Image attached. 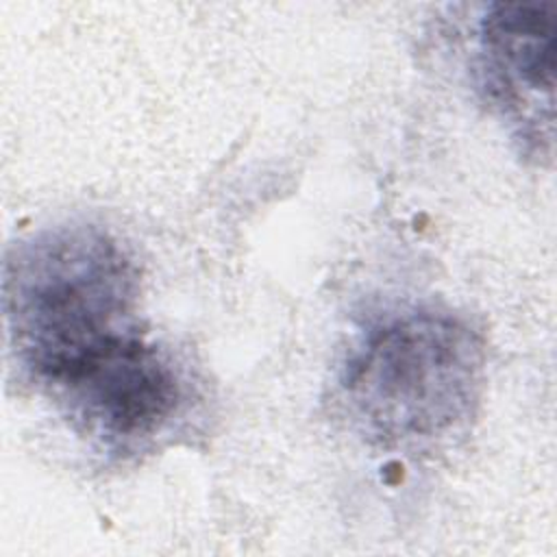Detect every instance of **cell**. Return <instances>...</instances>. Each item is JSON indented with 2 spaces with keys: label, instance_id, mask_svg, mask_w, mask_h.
Instances as JSON below:
<instances>
[{
  "label": "cell",
  "instance_id": "cell-1",
  "mask_svg": "<svg viewBox=\"0 0 557 557\" xmlns=\"http://www.w3.org/2000/svg\"><path fill=\"white\" fill-rule=\"evenodd\" d=\"M137 270L96 226H59L11 248L4 313L20 366L63 407L148 346Z\"/></svg>",
  "mask_w": 557,
  "mask_h": 557
},
{
  "label": "cell",
  "instance_id": "cell-3",
  "mask_svg": "<svg viewBox=\"0 0 557 557\" xmlns=\"http://www.w3.org/2000/svg\"><path fill=\"white\" fill-rule=\"evenodd\" d=\"M555 17L553 2H496L479 24L483 87L527 133L553 128Z\"/></svg>",
  "mask_w": 557,
  "mask_h": 557
},
{
  "label": "cell",
  "instance_id": "cell-2",
  "mask_svg": "<svg viewBox=\"0 0 557 557\" xmlns=\"http://www.w3.org/2000/svg\"><path fill=\"white\" fill-rule=\"evenodd\" d=\"M483 383V344L459 318L411 311L372 326L350 352L339 396L366 440L394 446L461 424Z\"/></svg>",
  "mask_w": 557,
  "mask_h": 557
}]
</instances>
